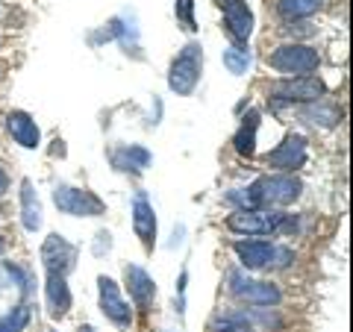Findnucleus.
<instances>
[{"instance_id": "f257e3e1", "label": "nucleus", "mask_w": 353, "mask_h": 332, "mask_svg": "<svg viewBox=\"0 0 353 332\" xmlns=\"http://www.w3.org/2000/svg\"><path fill=\"white\" fill-rule=\"evenodd\" d=\"M201 74H203V48L197 41H189L171 62L168 88L180 97H189V94H194L197 83H201Z\"/></svg>"}, {"instance_id": "f03ea898", "label": "nucleus", "mask_w": 353, "mask_h": 332, "mask_svg": "<svg viewBox=\"0 0 353 332\" xmlns=\"http://www.w3.org/2000/svg\"><path fill=\"white\" fill-rule=\"evenodd\" d=\"M289 227V215L283 212H271V209H236L233 215L227 218V229L236 232V236H271V232H280Z\"/></svg>"}, {"instance_id": "7ed1b4c3", "label": "nucleus", "mask_w": 353, "mask_h": 332, "mask_svg": "<svg viewBox=\"0 0 353 332\" xmlns=\"http://www.w3.org/2000/svg\"><path fill=\"white\" fill-rule=\"evenodd\" d=\"M268 65L274 71H280L285 76H309L318 71L321 65V56H318L315 48L301 41H292V44H280L277 50L268 53Z\"/></svg>"}, {"instance_id": "20e7f679", "label": "nucleus", "mask_w": 353, "mask_h": 332, "mask_svg": "<svg viewBox=\"0 0 353 332\" xmlns=\"http://www.w3.org/2000/svg\"><path fill=\"white\" fill-rule=\"evenodd\" d=\"M250 191L256 197L259 209H271V206H292L301 197L303 185L292 174H271V176H259L256 183H250Z\"/></svg>"}, {"instance_id": "39448f33", "label": "nucleus", "mask_w": 353, "mask_h": 332, "mask_svg": "<svg viewBox=\"0 0 353 332\" xmlns=\"http://www.w3.org/2000/svg\"><path fill=\"white\" fill-rule=\"evenodd\" d=\"M227 291L236 297V300L248 303V306H280L283 303V291L274 282L265 280H253V276L241 273V271H230L227 273Z\"/></svg>"}, {"instance_id": "423d86ee", "label": "nucleus", "mask_w": 353, "mask_h": 332, "mask_svg": "<svg viewBox=\"0 0 353 332\" xmlns=\"http://www.w3.org/2000/svg\"><path fill=\"white\" fill-rule=\"evenodd\" d=\"M271 101L274 103H315V101H324L327 94V85L318 80V76H285V80L271 83Z\"/></svg>"}, {"instance_id": "0eeeda50", "label": "nucleus", "mask_w": 353, "mask_h": 332, "mask_svg": "<svg viewBox=\"0 0 353 332\" xmlns=\"http://www.w3.org/2000/svg\"><path fill=\"white\" fill-rule=\"evenodd\" d=\"M53 203L59 212L74 215V218H97L106 212V203L88 188H77V185H65L59 183L53 188Z\"/></svg>"}, {"instance_id": "6e6552de", "label": "nucleus", "mask_w": 353, "mask_h": 332, "mask_svg": "<svg viewBox=\"0 0 353 332\" xmlns=\"http://www.w3.org/2000/svg\"><path fill=\"white\" fill-rule=\"evenodd\" d=\"M306 159H309V141L303 136H297V132H289V136L265 156V165L277 174H294L297 168H303Z\"/></svg>"}, {"instance_id": "1a4fd4ad", "label": "nucleus", "mask_w": 353, "mask_h": 332, "mask_svg": "<svg viewBox=\"0 0 353 332\" xmlns=\"http://www.w3.org/2000/svg\"><path fill=\"white\" fill-rule=\"evenodd\" d=\"M97 294H101V312L106 315V320H112L118 329H130L132 326V309L124 297H121V289L112 276H106V273L97 276Z\"/></svg>"}, {"instance_id": "9d476101", "label": "nucleus", "mask_w": 353, "mask_h": 332, "mask_svg": "<svg viewBox=\"0 0 353 332\" xmlns=\"http://www.w3.org/2000/svg\"><path fill=\"white\" fill-rule=\"evenodd\" d=\"M41 264L48 273L68 276L77 264V247L65 236H59V232H50L41 245Z\"/></svg>"}, {"instance_id": "9b49d317", "label": "nucleus", "mask_w": 353, "mask_h": 332, "mask_svg": "<svg viewBox=\"0 0 353 332\" xmlns=\"http://www.w3.org/2000/svg\"><path fill=\"white\" fill-rule=\"evenodd\" d=\"M221 12H224L227 32L236 44H248L253 36V12L248 9V0H218Z\"/></svg>"}, {"instance_id": "f8f14e48", "label": "nucleus", "mask_w": 353, "mask_h": 332, "mask_svg": "<svg viewBox=\"0 0 353 332\" xmlns=\"http://www.w3.org/2000/svg\"><path fill=\"white\" fill-rule=\"evenodd\" d=\"M132 229L141 238L145 250H153V245H157V212H153V203L148 200L145 191H136V197H132Z\"/></svg>"}, {"instance_id": "ddd939ff", "label": "nucleus", "mask_w": 353, "mask_h": 332, "mask_svg": "<svg viewBox=\"0 0 353 332\" xmlns=\"http://www.w3.org/2000/svg\"><path fill=\"white\" fill-rule=\"evenodd\" d=\"M124 280H127V291L132 297V303H136L141 312H148L153 300H157V282H153V276L141 268V264H127Z\"/></svg>"}, {"instance_id": "4468645a", "label": "nucleus", "mask_w": 353, "mask_h": 332, "mask_svg": "<svg viewBox=\"0 0 353 332\" xmlns=\"http://www.w3.org/2000/svg\"><path fill=\"white\" fill-rule=\"evenodd\" d=\"M233 250H236V256L241 262V268L262 271V268H271L274 253H277V245L262 241V238H248V241H236Z\"/></svg>"}, {"instance_id": "2eb2a0df", "label": "nucleus", "mask_w": 353, "mask_h": 332, "mask_svg": "<svg viewBox=\"0 0 353 332\" xmlns=\"http://www.w3.org/2000/svg\"><path fill=\"white\" fill-rule=\"evenodd\" d=\"M44 303H48L50 318H57V320H62L71 312L74 297H71V289H68V280H65V276L48 273V282H44Z\"/></svg>"}, {"instance_id": "dca6fc26", "label": "nucleus", "mask_w": 353, "mask_h": 332, "mask_svg": "<svg viewBox=\"0 0 353 332\" xmlns=\"http://www.w3.org/2000/svg\"><path fill=\"white\" fill-rule=\"evenodd\" d=\"M6 129H9V136H12L15 145H21L24 150H36L41 145V129H39V124L32 121V115L21 112V109H15V112L6 115Z\"/></svg>"}, {"instance_id": "f3484780", "label": "nucleus", "mask_w": 353, "mask_h": 332, "mask_svg": "<svg viewBox=\"0 0 353 332\" xmlns=\"http://www.w3.org/2000/svg\"><path fill=\"white\" fill-rule=\"evenodd\" d=\"M112 165L121 174H141L150 165V153L141 145H127L112 153Z\"/></svg>"}, {"instance_id": "a211bd4d", "label": "nucleus", "mask_w": 353, "mask_h": 332, "mask_svg": "<svg viewBox=\"0 0 353 332\" xmlns=\"http://www.w3.org/2000/svg\"><path fill=\"white\" fill-rule=\"evenodd\" d=\"M21 224H24L27 232L41 229V203H39L36 191H32L30 180L21 183Z\"/></svg>"}, {"instance_id": "6ab92c4d", "label": "nucleus", "mask_w": 353, "mask_h": 332, "mask_svg": "<svg viewBox=\"0 0 353 332\" xmlns=\"http://www.w3.org/2000/svg\"><path fill=\"white\" fill-rule=\"evenodd\" d=\"M256 129H259V112H250L245 121H241V127H239L236 138H233L236 150L241 153V156H248V159L256 153Z\"/></svg>"}, {"instance_id": "aec40b11", "label": "nucleus", "mask_w": 353, "mask_h": 332, "mask_svg": "<svg viewBox=\"0 0 353 332\" xmlns=\"http://www.w3.org/2000/svg\"><path fill=\"white\" fill-rule=\"evenodd\" d=\"M303 118L309 121V124H315V127H336L341 115H339V109L333 103H327V101H315V103H306L303 106Z\"/></svg>"}, {"instance_id": "412c9836", "label": "nucleus", "mask_w": 353, "mask_h": 332, "mask_svg": "<svg viewBox=\"0 0 353 332\" xmlns=\"http://www.w3.org/2000/svg\"><path fill=\"white\" fill-rule=\"evenodd\" d=\"M221 59H224V68H227L230 74H236V76L248 74L250 62H253L248 44H230V48H227L224 53H221Z\"/></svg>"}, {"instance_id": "4be33fe9", "label": "nucleus", "mask_w": 353, "mask_h": 332, "mask_svg": "<svg viewBox=\"0 0 353 332\" xmlns=\"http://www.w3.org/2000/svg\"><path fill=\"white\" fill-rule=\"evenodd\" d=\"M321 6H324V0H280V3H277V12H280L285 21H301V18L315 15Z\"/></svg>"}, {"instance_id": "5701e85b", "label": "nucleus", "mask_w": 353, "mask_h": 332, "mask_svg": "<svg viewBox=\"0 0 353 332\" xmlns=\"http://www.w3.org/2000/svg\"><path fill=\"white\" fill-rule=\"evenodd\" d=\"M30 320H32V309L27 303L12 306L3 318H0V332H27Z\"/></svg>"}, {"instance_id": "b1692460", "label": "nucleus", "mask_w": 353, "mask_h": 332, "mask_svg": "<svg viewBox=\"0 0 353 332\" xmlns=\"http://www.w3.org/2000/svg\"><path fill=\"white\" fill-rule=\"evenodd\" d=\"M212 332H253V324L245 312H227L212 320Z\"/></svg>"}, {"instance_id": "393cba45", "label": "nucleus", "mask_w": 353, "mask_h": 332, "mask_svg": "<svg viewBox=\"0 0 353 332\" xmlns=\"http://www.w3.org/2000/svg\"><path fill=\"white\" fill-rule=\"evenodd\" d=\"M174 12H176V21L183 24V30H197L194 24V0H176V6H174Z\"/></svg>"}, {"instance_id": "a878e982", "label": "nucleus", "mask_w": 353, "mask_h": 332, "mask_svg": "<svg viewBox=\"0 0 353 332\" xmlns=\"http://www.w3.org/2000/svg\"><path fill=\"white\" fill-rule=\"evenodd\" d=\"M6 188H9V176H6V171H3V168H0V194H3Z\"/></svg>"}, {"instance_id": "bb28decb", "label": "nucleus", "mask_w": 353, "mask_h": 332, "mask_svg": "<svg viewBox=\"0 0 353 332\" xmlns=\"http://www.w3.org/2000/svg\"><path fill=\"white\" fill-rule=\"evenodd\" d=\"M77 332H97V329H94V326H88V324H83V326L77 329Z\"/></svg>"}, {"instance_id": "cd10ccee", "label": "nucleus", "mask_w": 353, "mask_h": 332, "mask_svg": "<svg viewBox=\"0 0 353 332\" xmlns=\"http://www.w3.org/2000/svg\"><path fill=\"white\" fill-rule=\"evenodd\" d=\"M3 250H6V241H3V238H0V253H3Z\"/></svg>"}, {"instance_id": "c85d7f7f", "label": "nucleus", "mask_w": 353, "mask_h": 332, "mask_svg": "<svg viewBox=\"0 0 353 332\" xmlns=\"http://www.w3.org/2000/svg\"><path fill=\"white\" fill-rule=\"evenodd\" d=\"M0 74H3V65H0Z\"/></svg>"}, {"instance_id": "c756f323", "label": "nucleus", "mask_w": 353, "mask_h": 332, "mask_svg": "<svg viewBox=\"0 0 353 332\" xmlns=\"http://www.w3.org/2000/svg\"><path fill=\"white\" fill-rule=\"evenodd\" d=\"M0 48H3V39H0Z\"/></svg>"}, {"instance_id": "7c9ffc66", "label": "nucleus", "mask_w": 353, "mask_h": 332, "mask_svg": "<svg viewBox=\"0 0 353 332\" xmlns=\"http://www.w3.org/2000/svg\"><path fill=\"white\" fill-rule=\"evenodd\" d=\"M162 332H168V329H162Z\"/></svg>"}]
</instances>
